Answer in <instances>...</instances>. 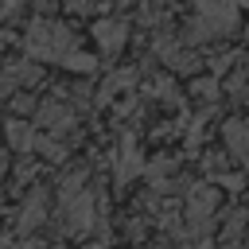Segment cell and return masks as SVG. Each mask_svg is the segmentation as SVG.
Segmentation results:
<instances>
[{
	"instance_id": "cell-1",
	"label": "cell",
	"mask_w": 249,
	"mask_h": 249,
	"mask_svg": "<svg viewBox=\"0 0 249 249\" xmlns=\"http://www.w3.org/2000/svg\"><path fill=\"white\" fill-rule=\"evenodd\" d=\"M233 27H237V4L233 0H195V16L187 23V39L191 43H206V39L233 35Z\"/></svg>"
},
{
	"instance_id": "cell-2",
	"label": "cell",
	"mask_w": 249,
	"mask_h": 249,
	"mask_svg": "<svg viewBox=\"0 0 249 249\" xmlns=\"http://www.w3.org/2000/svg\"><path fill=\"white\" fill-rule=\"evenodd\" d=\"M23 43H27L31 58H39V62H62L74 51V31L66 23H54V19H35L27 27Z\"/></svg>"
},
{
	"instance_id": "cell-3",
	"label": "cell",
	"mask_w": 249,
	"mask_h": 249,
	"mask_svg": "<svg viewBox=\"0 0 249 249\" xmlns=\"http://www.w3.org/2000/svg\"><path fill=\"white\" fill-rule=\"evenodd\" d=\"M93 43H97L105 54H117V51L128 43V23H124V19H97V23H93Z\"/></svg>"
},
{
	"instance_id": "cell-4",
	"label": "cell",
	"mask_w": 249,
	"mask_h": 249,
	"mask_svg": "<svg viewBox=\"0 0 249 249\" xmlns=\"http://www.w3.org/2000/svg\"><path fill=\"white\" fill-rule=\"evenodd\" d=\"M226 144H230V152L249 167V121H230V124H226Z\"/></svg>"
},
{
	"instance_id": "cell-5",
	"label": "cell",
	"mask_w": 249,
	"mask_h": 249,
	"mask_svg": "<svg viewBox=\"0 0 249 249\" xmlns=\"http://www.w3.org/2000/svg\"><path fill=\"white\" fill-rule=\"evenodd\" d=\"M39 124H47V128H54V132H66V128H74V113H70L66 105L51 101V105H43V113H39Z\"/></svg>"
},
{
	"instance_id": "cell-6",
	"label": "cell",
	"mask_w": 249,
	"mask_h": 249,
	"mask_svg": "<svg viewBox=\"0 0 249 249\" xmlns=\"http://www.w3.org/2000/svg\"><path fill=\"white\" fill-rule=\"evenodd\" d=\"M8 144L19 148V152H31L39 144V136H35V128L27 121H8Z\"/></svg>"
},
{
	"instance_id": "cell-7",
	"label": "cell",
	"mask_w": 249,
	"mask_h": 249,
	"mask_svg": "<svg viewBox=\"0 0 249 249\" xmlns=\"http://www.w3.org/2000/svg\"><path fill=\"white\" fill-rule=\"evenodd\" d=\"M140 171V152L132 148V140H124V148L117 152V183H128Z\"/></svg>"
},
{
	"instance_id": "cell-8",
	"label": "cell",
	"mask_w": 249,
	"mask_h": 249,
	"mask_svg": "<svg viewBox=\"0 0 249 249\" xmlns=\"http://www.w3.org/2000/svg\"><path fill=\"white\" fill-rule=\"evenodd\" d=\"M43 218H47V206H43V195L35 191L19 210V230H35V226H43Z\"/></svg>"
},
{
	"instance_id": "cell-9",
	"label": "cell",
	"mask_w": 249,
	"mask_h": 249,
	"mask_svg": "<svg viewBox=\"0 0 249 249\" xmlns=\"http://www.w3.org/2000/svg\"><path fill=\"white\" fill-rule=\"evenodd\" d=\"M62 66H66V70H74V74H93V70H97L93 54H82V51H70V54L62 58Z\"/></svg>"
},
{
	"instance_id": "cell-10",
	"label": "cell",
	"mask_w": 249,
	"mask_h": 249,
	"mask_svg": "<svg viewBox=\"0 0 249 249\" xmlns=\"http://www.w3.org/2000/svg\"><path fill=\"white\" fill-rule=\"evenodd\" d=\"M195 93H198V97H206V101H210V97H218V74H214V78H206V82H195Z\"/></svg>"
},
{
	"instance_id": "cell-11",
	"label": "cell",
	"mask_w": 249,
	"mask_h": 249,
	"mask_svg": "<svg viewBox=\"0 0 249 249\" xmlns=\"http://www.w3.org/2000/svg\"><path fill=\"white\" fill-rule=\"evenodd\" d=\"M39 148L47 152V160H66V148H58L54 140H39Z\"/></svg>"
},
{
	"instance_id": "cell-12",
	"label": "cell",
	"mask_w": 249,
	"mask_h": 249,
	"mask_svg": "<svg viewBox=\"0 0 249 249\" xmlns=\"http://www.w3.org/2000/svg\"><path fill=\"white\" fill-rule=\"evenodd\" d=\"M93 4H97V0H66V8H70V12H89Z\"/></svg>"
},
{
	"instance_id": "cell-13",
	"label": "cell",
	"mask_w": 249,
	"mask_h": 249,
	"mask_svg": "<svg viewBox=\"0 0 249 249\" xmlns=\"http://www.w3.org/2000/svg\"><path fill=\"white\" fill-rule=\"evenodd\" d=\"M4 171H8V156L0 152V179H4Z\"/></svg>"
},
{
	"instance_id": "cell-14",
	"label": "cell",
	"mask_w": 249,
	"mask_h": 249,
	"mask_svg": "<svg viewBox=\"0 0 249 249\" xmlns=\"http://www.w3.org/2000/svg\"><path fill=\"white\" fill-rule=\"evenodd\" d=\"M245 74H249V62H245Z\"/></svg>"
},
{
	"instance_id": "cell-15",
	"label": "cell",
	"mask_w": 249,
	"mask_h": 249,
	"mask_svg": "<svg viewBox=\"0 0 249 249\" xmlns=\"http://www.w3.org/2000/svg\"><path fill=\"white\" fill-rule=\"evenodd\" d=\"M0 249H8V245H0Z\"/></svg>"
}]
</instances>
